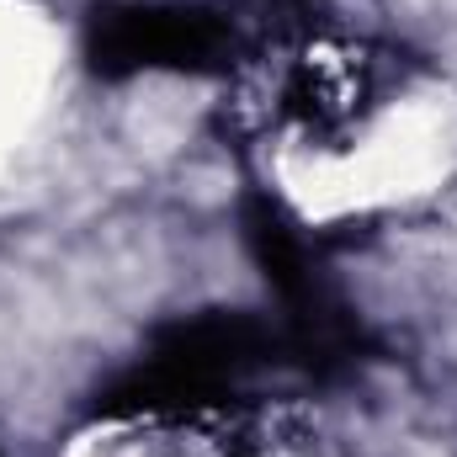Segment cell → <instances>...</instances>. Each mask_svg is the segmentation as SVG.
Returning a JSON list of instances; mask_svg holds the SVG:
<instances>
[{
  "instance_id": "obj_1",
  "label": "cell",
  "mask_w": 457,
  "mask_h": 457,
  "mask_svg": "<svg viewBox=\"0 0 457 457\" xmlns=\"http://www.w3.org/2000/svg\"><path fill=\"white\" fill-rule=\"evenodd\" d=\"M107 457H192L187 447H176V453H160V436H122Z\"/></svg>"
}]
</instances>
